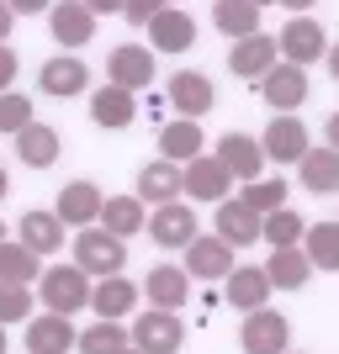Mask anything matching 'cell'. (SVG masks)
I'll return each instance as SVG.
<instances>
[{
	"label": "cell",
	"mask_w": 339,
	"mask_h": 354,
	"mask_svg": "<svg viewBox=\"0 0 339 354\" xmlns=\"http://www.w3.org/2000/svg\"><path fill=\"white\" fill-rule=\"evenodd\" d=\"M266 296H270V281H266V270L260 265H244L228 275V301H234L238 312H260L266 307Z\"/></svg>",
	"instance_id": "25"
},
{
	"label": "cell",
	"mask_w": 339,
	"mask_h": 354,
	"mask_svg": "<svg viewBox=\"0 0 339 354\" xmlns=\"http://www.w3.org/2000/svg\"><path fill=\"white\" fill-rule=\"evenodd\" d=\"M122 354H138V349H122Z\"/></svg>",
	"instance_id": "47"
},
{
	"label": "cell",
	"mask_w": 339,
	"mask_h": 354,
	"mask_svg": "<svg viewBox=\"0 0 339 354\" xmlns=\"http://www.w3.org/2000/svg\"><path fill=\"white\" fill-rule=\"evenodd\" d=\"M90 32H96V11L90 6H53V37L64 48L90 43Z\"/></svg>",
	"instance_id": "29"
},
{
	"label": "cell",
	"mask_w": 339,
	"mask_h": 354,
	"mask_svg": "<svg viewBox=\"0 0 339 354\" xmlns=\"http://www.w3.org/2000/svg\"><path fill=\"white\" fill-rule=\"evenodd\" d=\"M148 32H154V48H159V53H186V48L196 43V21L186 11H175V6H159V16L148 21Z\"/></svg>",
	"instance_id": "16"
},
{
	"label": "cell",
	"mask_w": 339,
	"mask_h": 354,
	"mask_svg": "<svg viewBox=\"0 0 339 354\" xmlns=\"http://www.w3.org/2000/svg\"><path fill=\"white\" fill-rule=\"evenodd\" d=\"M276 53H286V64H313V59H324L329 53V43H324V27L313 21V16H292L286 27H281V37H276Z\"/></svg>",
	"instance_id": "5"
},
{
	"label": "cell",
	"mask_w": 339,
	"mask_h": 354,
	"mask_svg": "<svg viewBox=\"0 0 339 354\" xmlns=\"http://www.w3.org/2000/svg\"><path fill=\"white\" fill-rule=\"evenodd\" d=\"M21 249L27 254H59L64 249V222L53 212H27L21 217Z\"/></svg>",
	"instance_id": "20"
},
{
	"label": "cell",
	"mask_w": 339,
	"mask_h": 354,
	"mask_svg": "<svg viewBox=\"0 0 339 354\" xmlns=\"http://www.w3.org/2000/svg\"><path fill=\"white\" fill-rule=\"evenodd\" d=\"M308 265L318 270H339V222H318V227H308Z\"/></svg>",
	"instance_id": "33"
},
{
	"label": "cell",
	"mask_w": 339,
	"mask_h": 354,
	"mask_svg": "<svg viewBox=\"0 0 339 354\" xmlns=\"http://www.w3.org/2000/svg\"><path fill=\"white\" fill-rule=\"evenodd\" d=\"M138 227H144V201H138V196H117V201L101 207V233L128 238V233H138Z\"/></svg>",
	"instance_id": "32"
},
{
	"label": "cell",
	"mask_w": 339,
	"mask_h": 354,
	"mask_svg": "<svg viewBox=\"0 0 339 354\" xmlns=\"http://www.w3.org/2000/svg\"><path fill=\"white\" fill-rule=\"evenodd\" d=\"M32 127V101L27 95H0V133H27Z\"/></svg>",
	"instance_id": "38"
},
{
	"label": "cell",
	"mask_w": 339,
	"mask_h": 354,
	"mask_svg": "<svg viewBox=\"0 0 339 354\" xmlns=\"http://www.w3.org/2000/svg\"><path fill=\"white\" fill-rule=\"evenodd\" d=\"M218 238L228 249H244L260 238V217L250 207H238V201H218Z\"/></svg>",
	"instance_id": "21"
},
{
	"label": "cell",
	"mask_w": 339,
	"mask_h": 354,
	"mask_svg": "<svg viewBox=\"0 0 339 354\" xmlns=\"http://www.w3.org/2000/svg\"><path fill=\"white\" fill-rule=\"evenodd\" d=\"M238 207H250L254 217H270V212H281V207H286V180H254V185H244Z\"/></svg>",
	"instance_id": "35"
},
{
	"label": "cell",
	"mask_w": 339,
	"mask_h": 354,
	"mask_svg": "<svg viewBox=\"0 0 339 354\" xmlns=\"http://www.w3.org/2000/svg\"><path fill=\"white\" fill-rule=\"evenodd\" d=\"M260 90H266V106H276L281 117H292L297 106L308 101V74L297 69V64H276V69L260 80Z\"/></svg>",
	"instance_id": "7"
},
{
	"label": "cell",
	"mask_w": 339,
	"mask_h": 354,
	"mask_svg": "<svg viewBox=\"0 0 339 354\" xmlns=\"http://www.w3.org/2000/svg\"><path fill=\"white\" fill-rule=\"evenodd\" d=\"M85 64L80 59H48L43 69H37V90H43V95H80V90H85Z\"/></svg>",
	"instance_id": "23"
},
{
	"label": "cell",
	"mask_w": 339,
	"mask_h": 354,
	"mask_svg": "<svg viewBox=\"0 0 339 354\" xmlns=\"http://www.w3.org/2000/svg\"><path fill=\"white\" fill-rule=\"evenodd\" d=\"M228 185H234V180H228V169H223L218 159H207V153L180 169V191H191L196 201H223V196H228Z\"/></svg>",
	"instance_id": "15"
},
{
	"label": "cell",
	"mask_w": 339,
	"mask_h": 354,
	"mask_svg": "<svg viewBox=\"0 0 339 354\" xmlns=\"http://www.w3.org/2000/svg\"><path fill=\"white\" fill-rule=\"evenodd\" d=\"M159 148L170 164H191L202 159V127L196 122H164L159 127Z\"/></svg>",
	"instance_id": "26"
},
{
	"label": "cell",
	"mask_w": 339,
	"mask_h": 354,
	"mask_svg": "<svg viewBox=\"0 0 339 354\" xmlns=\"http://www.w3.org/2000/svg\"><path fill=\"white\" fill-rule=\"evenodd\" d=\"M27 317H32V291L27 286H0V328L27 323Z\"/></svg>",
	"instance_id": "39"
},
{
	"label": "cell",
	"mask_w": 339,
	"mask_h": 354,
	"mask_svg": "<svg viewBox=\"0 0 339 354\" xmlns=\"http://www.w3.org/2000/svg\"><path fill=\"white\" fill-rule=\"evenodd\" d=\"M308 233V222L297 217V212H270V217H260V238H270L276 249H297V238Z\"/></svg>",
	"instance_id": "36"
},
{
	"label": "cell",
	"mask_w": 339,
	"mask_h": 354,
	"mask_svg": "<svg viewBox=\"0 0 339 354\" xmlns=\"http://www.w3.org/2000/svg\"><path fill=\"white\" fill-rule=\"evenodd\" d=\"M16 153H21V164H32V169H48V164L59 159V133L32 122L27 133H16Z\"/></svg>",
	"instance_id": "31"
},
{
	"label": "cell",
	"mask_w": 339,
	"mask_h": 354,
	"mask_svg": "<svg viewBox=\"0 0 339 354\" xmlns=\"http://www.w3.org/2000/svg\"><path fill=\"white\" fill-rule=\"evenodd\" d=\"M180 344H186V328H180V317L175 312H144L133 323V349L138 354H175Z\"/></svg>",
	"instance_id": "3"
},
{
	"label": "cell",
	"mask_w": 339,
	"mask_h": 354,
	"mask_svg": "<svg viewBox=\"0 0 339 354\" xmlns=\"http://www.w3.org/2000/svg\"><path fill=\"white\" fill-rule=\"evenodd\" d=\"M0 354H6V328H0Z\"/></svg>",
	"instance_id": "46"
},
{
	"label": "cell",
	"mask_w": 339,
	"mask_h": 354,
	"mask_svg": "<svg viewBox=\"0 0 339 354\" xmlns=\"http://www.w3.org/2000/svg\"><path fill=\"white\" fill-rule=\"evenodd\" d=\"M329 74L339 80V48H329Z\"/></svg>",
	"instance_id": "44"
},
{
	"label": "cell",
	"mask_w": 339,
	"mask_h": 354,
	"mask_svg": "<svg viewBox=\"0 0 339 354\" xmlns=\"http://www.w3.org/2000/svg\"><path fill=\"white\" fill-rule=\"evenodd\" d=\"M286 339H292V328H286V317L270 307L250 312L244 323H238V344H244V354H286Z\"/></svg>",
	"instance_id": "2"
},
{
	"label": "cell",
	"mask_w": 339,
	"mask_h": 354,
	"mask_svg": "<svg viewBox=\"0 0 339 354\" xmlns=\"http://www.w3.org/2000/svg\"><path fill=\"white\" fill-rule=\"evenodd\" d=\"M148 296H154V307H159V312L186 307V301H191V281H186V270H175V265L148 270Z\"/></svg>",
	"instance_id": "24"
},
{
	"label": "cell",
	"mask_w": 339,
	"mask_h": 354,
	"mask_svg": "<svg viewBox=\"0 0 339 354\" xmlns=\"http://www.w3.org/2000/svg\"><path fill=\"white\" fill-rule=\"evenodd\" d=\"M69 344H74V328H69V317H27V349L32 354H69Z\"/></svg>",
	"instance_id": "18"
},
{
	"label": "cell",
	"mask_w": 339,
	"mask_h": 354,
	"mask_svg": "<svg viewBox=\"0 0 339 354\" xmlns=\"http://www.w3.org/2000/svg\"><path fill=\"white\" fill-rule=\"evenodd\" d=\"M133 301H138V291H133V281H122V275H112V281H101L96 291H90V307L101 312V323L128 317V312H133Z\"/></svg>",
	"instance_id": "27"
},
{
	"label": "cell",
	"mask_w": 339,
	"mask_h": 354,
	"mask_svg": "<svg viewBox=\"0 0 339 354\" xmlns=\"http://www.w3.org/2000/svg\"><path fill=\"white\" fill-rule=\"evenodd\" d=\"M212 21L244 43V37L260 32V6H254V0H218V6H212Z\"/></svg>",
	"instance_id": "30"
},
{
	"label": "cell",
	"mask_w": 339,
	"mask_h": 354,
	"mask_svg": "<svg viewBox=\"0 0 339 354\" xmlns=\"http://www.w3.org/2000/svg\"><path fill=\"white\" fill-rule=\"evenodd\" d=\"M228 69H234L238 80H266V74L276 69V37L254 32V37L234 43V53H228Z\"/></svg>",
	"instance_id": "13"
},
{
	"label": "cell",
	"mask_w": 339,
	"mask_h": 354,
	"mask_svg": "<svg viewBox=\"0 0 339 354\" xmlns=\"http://www.w3.org/2000/svg\"><path fill=\"white\" fill-rule=\"evenodd\" d=\"M170 106H180V122H196L202 111H212L218 106V90H212V80L196 69H180L170 74Z\"/></svg>",
	"instance_id": "6"
},
{
	"label": "cell",
	"mask_w": 339,
	"mask_h": 354,
	"mask_svg": "<svg viewBox=\"0 0 339 354\" xmlns=\"http://www.w3.org/2000/svg\"><path fill=\"white\" fill-rule=\"evenodd\" d=\"M122 16H128V21H154L159 6H154V0H133V6H122Z\"/></svg>",
	"instance_id": "40"
},
{
	"label": "cell",
	"mask_w": 339,
	"mask_h": 354,
	"mask_svg": "<svg viewBox=\"0 0 339 354\" xmlns=\"http://www.w3.org/2000/svg\"><path fill=\"white\" fill-rule=\"evenodd\" d=\"M6 32H11V6H0V48H6Z\"/></svg>",
	"instance_id": "42"
},
{
	"label": "cell",
	"mask_w": 339,
	"mask_h": 354,
	"mask_svg": "<svg viewBox=\"0 0 339 354\" xmlns=\"http://www.w3.org/2000/svg\"><path fill=\"white\" fill-rule=\"evenodd\" d=\"M101 207H106V196L96 191L90 180H74V185H64V191H59V212H53V217H59L64 227H80V233H85L90 222L101 217Z\"/></svg>",
	"instance_id": "9"
},
{
	"label": "cell",
	"mask_w": 339,
	"mask_h": 354,
	"mask_svg": "<svg viewBox=\"0 0 339 354\" xmlns=\"http://www.w3.org/2000/svg\"><path fill=\"white\" fill-rule=\"evenodd\" d=\"M148 238H154V243H164V249H186V243L196 238V212L186 207V201L159 207L154 217H148Z\"/></svg>",
	"instance_id": "10"
},
{
	"label": "cell",
	"mask_w": 339,
	"mask_h": 354,
	"mask_svg": "<svg viewBox=\"0 0 339 354\" xmlns=\"http://www.w3.org/2000/svg\"><path fill=\"white\" fill-rule=\"evenodd\" d=\"M6 191H11V180H6V169H0V196H6Z\"/></svg>",
	"instance_id": "45"
},
{
	"label": "cell",
	"mask_w": 339,
	"mask_h": 354,
	"mask_svg": "<svg viewBox=\"0 0 339 354\" xmlns=\"http://www.w3.org/2000/svg\"><path fill=\"white\" fill-rule=\"evenodd\" d=\"M133 95L128 90H117V85H106V90H96L90 95V117H96V127H128L133 122Z\"/></svg>",
	"instance_id": "28"
},
{
	"label": "cell",
	"mask_w": 339,
	"mask_h": 354,
	"mask_svg": "<svg viewBox=\"0 0 339 354\" xmlns=\"http://www.w3.org/2000/svg\"><path fill=\"white\" fill-rule=\"evenodd\" d=\"M329 148H334V153H339V111H334V117H329Z\"/></svg>",
	"instance_id": "43"
},
{
	"label": "cell",
	"mask_w": 339,
	"mask_h": 354,
	"mask_svg": "<svg viewBox=\"0 0 339 354\" xmlns=\"http://www.w3.org/2000/svg\"><path fill=\"white\" fill-rule=\"evenodd\" d=\"M0 233H6V227H0ZM0 243H6V238H0Z\"/></svg>",
	"instance_id": "48"
},
{
	"label": "cell",
	"mask_w": 339,
	"mask_h": 354,
	"mask_svg": "<svg viewBox=\"0 0 339 354\" xmlns=\"http://www.w3.org/2000/svg\"><path fill=\"white\" fill-rule=\"evenodd\" d=\"M175 196H180V164H170V159H154V164H144V175H138V201L170 207Z\"/></svg>",
	"instance_id": "17"
},
{
	"label": "cell",
	"mask_w": 339,
	"mask_h": 354,
	"mask_svg": "<svg viewBox=\"0 0 339 354\" xmlns=\"http://www.w3.org/2000/svg\"><path fill=\"white\" fill-rule=\"evenodd\" d=\"M302 185L313 196H339V153L334 148H308L302 153Z\"/></svg>",
	"instance_id": "22"
},
{
	"label": "cell",
	"mask_w": 339,
	"mask_h": 354,
	"mask_svg": "<svg viewBox=\"0 0 339 354\" xmlns=\"http://www.w3.org/2000/svg\"><path fill=\"white\" fill-rule=\"evenodd\" d=\"M37 281V254H27L21 243H0V286H27Z\"/></svg>",
	"instance_id": "34"
},
{
	"label": "cell",
	"mask_w": 339,
	"mask_h": 354,
	"mask_svg": "<svg viewBox=\"0 0 339 354\" xmlns=\"http://www.w3.org/2000/svg\"><path fill=\"white\" fill-rule=\"evenodd\" d=\"M260 153L276 159V164H297L302 153H308V127H302L297 117H276L266 127V138H260Z\"/></svg>",
	"instance_id": "12"
},
{
	"label": "cell",
	"mask_w": 339,
	"mask_h": 354,
	"mask_svg": "<svg viewBox=\"0 0 339 354\" xmlns=\"http://www.w3.org/2000/svg\"><path fill=\"white\" fill-rule=\"evenodd\" d=\"M212 159L228 169V180H244V185H254L260 180V164H266V153H260V143L254 138H244V133H228L218 143V153Z\"/></svg>",
	"instance_id": "8"
},
{
	"label": "cell",
	"mask_w": 339,
	"mask_h": 354,
	"mask_svg": "<svg viewBox=\"0 0 339 354\" xmlns=\"http://www.w3.org/2000/svg\"><path fill=\"white\" fill-rule=\"evenodd\" d=\"M106 69H112V85L117 90H144V85H154V53L148 48H112V59H106Z\"/></svg>",
	"instance_id": "11"
},
{
	"label": "cell",
	"mask_w": 339,
	"mask_h": 354,
	"mask_svg": "<svg viewBox=\"0 0 339 354\" xmlns=\"http://www.w3.org/2000/svg\"><path fill=\"white\" fill-rule=\"evenodd\" d=\"M266 270V281H270V291H302L308 286V275H313V265H308V254L302 249H276L270 254V265H260Z\"/></svg>",
	"instance_id": "19"
},
{
	"label": "cell",
	"mask_w": 339,
	"mask_h": 354,
	"mask_svg": "<svg viewBox=\"0 0 339 354\" xmlns=\"http://www.w3.org/2000/svg\"><path fill=\"white\" fill-rule=\"evenodd\" d=\"M74 344H80V354H122L128 349V328L122 323H96V328H85Z\"/></svg>",
	"instance_id": "37"
},
{
	"label": "cell",
	"mask_w": 339,
	"mask_h": 354,
	"mask_svg": "<svg viewBox=\"0 0 339 354\" xmlns=\"http://www.w3.org/2000/svg\"><path fill=\"white\" fill-rule=\"evenodd\" d=\"M234 249L223 243V238H191L186 243V275H207V281H218V275H234Z\"/></svg>",
	"instance_id": "14"
},
{
	"label": "cell",
	"mask_w": 339,
	"mask_h": 354,
	"mask_svg": "<svg viewBox=\"0 0 339 354\" xmlns=\"http://www.w3.org/2000/svg\"><path fill=\"white\" fill-rule=\"evenodd\" d=\"M85 301H90V281L74 265H59V270L43 275V307L53 312V317H69V312H80Z\"/></svg>",
	"instance_id": "4"
},
{
	"label": "cell",
	"mask_w": 339,
	"mask_h": 354,
	"mask_svg": "<svg viewBox=\"0 0 339 354\" xmlns=\"http://www.w3.org/2000/svg\"><path fill=\"white\" fill-rule=\"evenodd\" d=\"M11 80H16V53H11V48H0V90L11 85Z\"/></svg>",
	"instance_id": "41"
},
{
	"label": "cell",
	"mask_w": 339,
	"mask_h": 354,
	"mask_svg": "<svg viewBox=\"0 0 339 354\" xmlns=\"http://www.w3.org/2000/svg\"><path fill=\"white\" fill-rule=\"evenodd\" d=\"M74 259H80V275H101V281H112V275H122V265H128V243L112 233H96V227H85V233L74 238Z\"/></svg>",
	"instance_id": "1"
}]
</instances>
